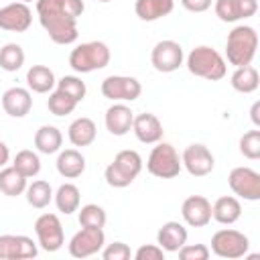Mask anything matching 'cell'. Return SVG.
<instances>
[{"label": "cell", "instance_id": "1", "mask_svg": "<svg viewBox=\"0 0 260 260\" xmlns=\"http://www.w3.org/2000/svg\"><path fill=\"white\" fill-rule=\"evenodd\" d=\"M83 10V0H37L41 26L57 45H71L77 41V18Z\"/></svg>", "mask_w": 260, "mask_h": 260}, {"label": "cell", "instance_id": "2", "mask_svg": "<svg viewBox=\"0 0 260 260\" xmlns=\"http://www.w3.org/2000/svg\"><path fill=\"white\" fill-rule=\"evenodd\" d=\"M258 49V32L250 24H238L232 28L225 41V57L228 63L234 67L250 65L252 59L256 57Z\"/></svg>", "mask_w": 260, "mask_h": 260}, {"label": "cell", "instance_id": "3", "mask_svg": "<svg viewBox=\"0 0 260 260\" xmlns=\"http://www.w3.org/2000/svg\"><path fill=\"white\" fill-rule=\"evenodd\" d=\"M185 65L189 69V73H193L195 77H203L207 81H219L225 77L228 67H225V59L221 57L219 51H215L209 45H199L195 47L187 59Z\"/></svg>", "mask_w": 260, "mask_h": 260}, {"label": "cell", "instance_id": "4", "mask_svg": "<svg viewBox=\"0 0 260 260\" xmlns=\"http://www.w3.org/2000/svg\"><path fill=\"white\" fill-rule=\"evenodd\" d=\"M142 171V156L136 150H120L114 160L106 167L104 171V179L110 187L114 189H124L128 185H132V181L140 175Z\"/></svg>", "mask_w": 260, "mask_h": 260}, {"label": "cell", "instance_id": "5", "mask_svg": "<svg viewBox=\"0 0 260 260\" xmlns=\"http://www.w3.org/2000/svg\"><path fill=\"white\" fill-rule=\"evenodd\" d=\"M110 47L104 41H89L77 45L69 55V65L77 73H91L110 63Z\"/></svg>", "mask_w": 260, "mask_h": 260}, {"label": "cell", "instance_id": "6", "mask_svg": "<svg viewBox=\"0 0 260 260\" xmlns=\"http://www.w3.org/2000/svg\"><path fill=\"white\" fill-rule=\"evenodd\" d=\"M181 169H183L181 156L175 150V146L158 140L146 158V171L158 179H173L181 173Z\"/></svg>", "mask_w": 260, "mask_h": 260}, {"label": "cell", "instance_id": "7", "mask_svg": "<svg viewBox=\"0 0 260 260\" xmlns=\"http://www.w3.org/2000/svg\"><path fill=\"white\" fill-rule=\"evenodd\" d=\"M250 248V240L246 234L238 232V230H217L211 236V252L219 258H228V260H236L248 254Z\"/></svg>", "mask_w": 260, "mask_h": 260}, {"label": "cell", "instance_id": "8", "mask_svg": "<svg viewBox=\"0 0 260 260\" xmlns=\"http://www.w3.org/2000/svg\"><path fill=\"white\" fill-rule=\"evenodd\" d=\"M35 234L39 240V246L45 252H57L65 244V234L61 219L55 213H43L35 221Z\"/></svg>", "mask_w": 260, "mask_h": 260}, {"label": "cell", "instance_id": "9", "mask_svg": "<svg viewBox=\"0 0 260 260\" xmlns=\"http://www.w3.org/2000/svg\"><path fill=\"white\" fill-rule=\"evenodd\" d=\"M185 61V55H183V47L173 41V39H165V41H158L154 47H152V53H150V63L156 71L160 73H173L177 71Z\"/></svg>", "mask_w": 260, "mask_h": 260}, {"label": "cell", "instance_id": "10", "mask_svg": "<svg viewBox=\"0 0 260 260\" xmlns=\"http://www.w3.org/2000/svg\"><path fill=\"white\" fill-rule=\"evenodd\" d=\"M140 93V81L130 75H108L102 81V95L112 102H134Z\"/></svg>", "mask_w": 260, "mask_h": 260}, {"label": "cell", "instance_id": "11", "mask_svg": "<svg viewBox=\"0 0 260 260\" xmlns=\"http://www.w3.org/2000/svg\"><path fill=\"white\" fill-rule=\"evenodd\" d=\"M230 189L234 195L246 199V201H258L260 199V173L250 167H236L230 171L228 177Z\"/></svg>", "mask_w": 260, "mask_h": 260}, {"label": "cell", "instance_id": "12", "mask_svg": "<svg viewBox=\"0 0 260 260\" xmlns=\"http://www.w3.org/2000/svg\"><path fill=\"white\" fill-rule=\"evenodd\" d=\"M104 244H106L104 230H100V228H81L77 234H73L67 248H69V254L73 258H89V256L98 254L104 248Z\"/></svg>", "mask_w": 260, "mask_h": 260}, {"label": "cell", "instance_id": "13", "mask_svg": "<svg viewBox=\"0 0 260 260\" xmlns=\"http://www.w3.org/2000/svg\"><path fill=\"white\" fill-rule=\"evenodd\" d=\"M181 165L187 169L189 175L193 177H205L213 171L215 167V158L211 154V150L205 144H189L183 154H181Z\"/></svg>", "mask_w": 260, "mask_h": 260}, {"label": "cell", "instance_id": "14", "mask_svg": "<svg viewBox=\"0 0 260 260\" xmlns=\"http://www.w3.org/2000/svg\"><path fill=\"white\" fill-rule=\"evenodd\" d=\"M39 254L32 238L22 234H2L0 236V260H18V258H35Z\"/></svg>", "mask_w": 260, "mask_h": 260}, {"label": "cell", "instance_id": "15", "mask_svg": "<svg viewBox=\"0 0 260 260\" xmlns=\"http://www.w3.org/2000/svg\"><path fill=\"white\" fill-rule=\"evenodd\" d=\"M213 10L221 22H238L256 14L258 0H215Z\"/></svg>", "mask_w": 260, "mask_h": 260}, {"label": "cell", "instance_id": "16", "mask_svg": "<svg viewBox=\"0 0 260 260\" xmlns=\"http://www.w3.org/2000/svg\"><path fill=\"white\" fill-rule=\"evenodd\" d=\"M32 22V12L24 2H10L0 8V28L10 32H24Z\"/></svg>", "mask_w": 260, "mask_h": 260}, {"label": "cell", "instance_id": "17", "mask_svg": "<svg viewBox=\"0 0 260 260\" xmlns=\"http://www.w3.org/2000/svg\"><path fill=\"white\" fill-rule=\"evenodd\" d=\"M181 215L191 228H205L211 221V203L203 195H189L181 205Z\"/></svg>", "mask_w": 260, "mask_h": 260}, {"label": "cell", "instance_id": "18", "mask_svg": "<svg viewBox=\"0 0 260 260\" xmlns=\"http://www.w3.org/2000/svg\"><path fill=\"white\" fill-rule=\"evenodd\" d=\"M0 104H2V110H4L8 116H12V118H24V116L30 112V108H32L30 89L18 87V85L8 87V89L2 93Z\"/></svg>", "mask_w": 260, "mask_h": 260}, {"label": "cell", "instance_id": "19", "mask_svg": "<svg viewBox=\"0 0 260 260\" xmlns=\"http://www.w3.org/2000/svg\"><path fill=\"white\" fill-rule=\"evenodd\" d=\"M104 122H106V128H108L110 134H114V136H124V134H128V132L132 130L134 112H132L126 104L116 102V104H112V106L106 110Z\"/></svg>", "mask_w": 260, "mask_h": 260}, {"label": "cell", "instance_id": "20", "mask_svg": "<svg viewBox=\"0 0 260 260\" xmlns=\"http://www.w3.org/2000/svg\"><path fill=\"white\" fill-rule=\"evenodd\" d=\"M132 132L144 144H156L158 140H162V134H165L160 120L154 114H150V112H144V114L134 116Z\"/></svg>", "mask_w": 260, "mask_h": 260}, {"label": "cell", "instance_id": "21", "mask_svg": "<svg viewBox=\"0 0 260 260\" xmlns=\"http://www.w3.org/2000/svg\"><path fill=\"white\" fill-rule=\"evenodd\" d=\"M156 244L165 252H177L183 244H187V230L179 221H167L156 232Z\"/></svg>", "mask_w": 260, "mask_h": 260}, {"label": "cell", "instance_id": "22", "mask_svg": "<svg viewBox=\"0 0 260 260\" xmlns=\"http://www.w3.org/2000/svg\"><path fill=\"white\" fill-rule=\"evenodd\" d=\"M242 215V205L238 201V197L234 195H223L219 199H215V203L211 205V217L221 223V225H232L240 219Z\"/></svg>", "mask_w": 260, "mask_h": 260}, {"label": "cell", "instance_id": "23", "mask_svg": "<svg viewBox=\"0 0 260 260\" xmlns=\"http://www.w3.org/2000/svg\"><path fill=\"white\" fill-rule=\"evenodd\" d=\"M57 173L65 179H75L85 171V156L77 148H65L59 150L57 156Z\"/></svg>", "mask_w": 260, "mask_h": 260}, {"label": "cell", "instance_id": "24", "mask_svg": "<svg viewBox=\"0 0 260 260\" xmlns=\"http://www.w3.org/2000/svg\"><path fill=\"white\" fill-rule=\"evenodd\" d=\"M173 8H175V0H136L134 2V12L144 22H152L162 16H169Z\"/></svg>", "mask_w": 260, "mask_h": 260}, {"label": "cell", "instance_id": "25", "mask_svg": "<svg viewBox=\"0 0 260 260\" xmlns=\"http://www.w3.org/2000/svg\"><path fill=\"white\" fill-rule=\"evenodd\" d=\"M95 134H98L95 122L91 118H85V116L73 120L67 128V136H69V142L73 146H89L95 140Z\"/></svg>", "mask_w": 260, "mask_h": 260}, {"label": "cell", "instance_id": "26", "mask_svg": "<svg viewBox=\"0 0 260 260\" xmlns=\"http://www.w3.org/2000/svg\"><path fill=\"white\" fill-rule=\"evenodd\" d=\"M26 85L35 93H49L57 85V79L53 69H49L47 65H32L26 71Z\"/></svg>", "mask_w": 260, "mask_h": 260}, {"label": "cell", "instance_id": "27", "mask_svg": "<svg viewBox=\"0 0 260 260\" xmlns=\"http://www.w3.org/2000/svg\"><path fill=\"white\" fill-rule=\"evenodd\" d=\"M61 144H63V134H61V130L57 126L45 124V126H41L35 132V146L43 154H55V152H59L61 150Z\"/></svg>", "mask_w": 260, "mask_h": 260}, {"label": "cell", "instance_id": "28", "mask_svg": "<svg viewBox=\"0 0 260 260\" xmlns=\"http://www.w3.org/2000/svg\"><path fill=\"white\" fill-rule=\"evenodd\" d=\"M258 83H260V75H258V69L252 67V65H242V67H236V71L232 73V87L240 93H252L258 89Z\"/></svg>", "mask_w": 260, "mask_h": 260}, {"label": "cell", "instance_id": "29", "mask_svg": "<svg viewBox=\"0 0 260 260\" xmlns=\"http://www.w3.org/2000/svg\"><path fill=\"white\" fill-rule=\"evenodd\" d=\"M26 189V177L18 173L14 167H2L0 171V191L6 197L22 195Z\"/></svg>", "mask_w": 260, "mask_h": 260}, {"label": "cell", "instance_id": "30", "mask_svg": "<svg viewBox=\"0 0 260 260\" xmlns=\"http://www.w3.org/2000/svg\"><path fill=\"white\" fill-rule=\"evenodd\" d=\"M53 199H55L57 209L61 213H65V215H69V213L79 209V189L73 183L59 185V189L53 193Z\"/></svg>", "mask_w": 260, "mask_h": 260}, {"label": "cell", "instance_id": "31", "mask_svg": "<svg viewBox=\"0 0 260 260\" xmlns=\"http://www.w3.org/2000/svg\"><path fill=\"white\" fill-rule=\"evenodd\" d=\"M24 193H26L28 205H32L35 209H43L53 201V187L43 179L32 181L30 185H26Z\"/></svg>", "mask_w": 260, "mask_h": 260}, {"label": "cell", "instance_id": "32", "mask_svg": "<svg viewBox=\"0 0 260 260\" xmlns=\"http://www.w3.org/2000/svg\"><path fill=\"white\" fill-rule=\"evenodd\" d=\"M12 167L18 173H22L26 179H30V177H37L39 175V171H41V158H39V154L35 150L24 148V150L16 152V156L12 160Z\"/></svg>", "mask_w": 260, "mask_h": 260}, {"label": "cell", "instance_id": "33", "mask_svg": "<svg viewBox=\"0 0 260 260\" xmlns=\"http://www.w3.org/2000/svg\"><path fill=\"white\" fill-rule=\"evenodd\" d=\"M24 65V51L16 43H6L0 49V69L4 71H18Z\"/></svg>", "mask_w": 260, "mask_h": 260}, {"label": "cell", "instance_id": "34", "mask_svg": "<svg viewBox=\"0 0 260 260\" xmlns=\"http://www.w3.org/2000/svg\"><path fill=\"white\" fill-rule=\"evenodd\" d=\"M47 108H49V112H51L53 116H67V114H71V112L77 108V102H75L71 95H67L65 91L55 89V91L49 93Z\"/></svg>", "mask_w": 260, "mask_h": 260}, {"label": "cell", "instance_id": "35", "mask_svg": "<svg viewBox=\"0 0 260 260\" xmlns=\"http://www.w3.org/2000/svg\"><path fill=\"white\" fill-rule=\"evenodd\" d=\"M79 225L81 228H104L106 225V219H108V215H106V211H104V207L102 205H98V203H87V205H83L81 209H79Z\"/></svg>", "mask_w": 260, "mask_h": 260}, {"label": "cell", "instance_id": "36", "mask_svg": "<svg viewBox=\"0 0 260 260\" xmlns=\"http://www.w3.org/2000/svg\"><path fill=\"white\" fill-rule=\"evenodd\" d=\"M57 89H61V91H65L67 95H71L77 104L83 102V98H85V93H87L85 83H83L79 77H75V75H65V77H61V79L57 81Z\"/></svg>", "mask_w": 260, "mask_h": 260}, {"label": "cell", "instance_id": "37", "mask_svg": "<svg viewBox=\"0 0 260 260\" xmlns=\"http://www.w3.org/2000/svg\"><path fill=\"white\" fill-rule=\"evenodd\" d=\"M240 152L250 160L260 158V130H250L240 138Z\"/></svg>", "mask_w": 260, "mask_h": 260}, {"label": "cell", "instance_id": "38", "mask_svg": "<svg viewBox=\"0 0 260 260\" xmlns=\"http://www.w3.org/2000/svg\"><path fill=\"white\" fill-rule=\"evenodd\" d=\"M177 252L181 260H207L211 254V250L205 244H183Z\"/></svg>", "mask_w": 260, "mask_h": 260}, {"label": "cell", "instance_id": "39", "mask_svg": "<svg viewBox=\"0 0 260 260\" xmlns=\"http://www.w3.org/2000/svg\"><path fill=\"white\" fill-rule=\"evenodd\" d=\"M102 256H104V260H128L132 256V252L124 242H114V244H108L106 248H102Z\"/></svg>", "mask_w": 260, "mask_h": 260}, {"label": "cell", "instance_id": "40", "mask_svg": "<svg viewBox=\"0 0 260 260\" xmlns=\"http://www.w3.org/2000/svg\"><path fill=\"white\" fill-rule=\"evenodd\" d=\"M136 260H162L165 258V250L158 244H144L134 252Z\"/></svg>", "mask_w": 260, "mask_h": 260}, {"label": "cell", "instance_id": "41", "mask_svg": "<svg viewBox=\"0 0 260 260\" xmlns=\"http://www.w3.org/2000/svg\"><path fill=\"white\" fill-rule=\"evenodd\" d=\"M181 4L189 12H205L207 8H211L213 0H181Z\"/></svg>", "mask_w": 260, "mask_h": 260}, {"label": "cell", "instance_id": "42", "mask_svg": "<svg viewBox=\"0 0 260 260\" xmlns=\"http://www.w3.org/2000/svg\"><path fill=\"white\" fill-rule=\"evenodd\" d=\"M8 158H10V150H8V146H6V144L0 140V169H2V167L8 162Z\"/></svg>", "mask_w": 260, "mask_h": 260}, {"label": "cell", "instance_id": "43", "mask_svg": "<svg viewBox=\"0 0 260 260\" xmlns=\"http://www.w3.org/2000/svg\"><path fill=\"white\" fill-rule=\"evenodd\" d=\"M258 110H260V102H256V104L252 106V112H250V114H252V122H254L256 126H260V118H258Z\"/></svg>", "mask_w": 260, "mask_h": 260}, {"label": "cell", "instance_id": "44", "mask_svg": "<svg viewBox=\"0 0 260 260\" xmlns=\"http://www.w3.org/2000/svg\"><path fill=\"white\" fill-rule=\"evenodd\" d=\"M18 2H24V4H28V2H32V0H18Z\"/></svg>", "mask_w": 260, "mask_h": 260}, {"label": "cell", "instance_id": "45", "mask_svg": "<svg viewBox=\"0 0 260 260\" xmlns=\"http://www.w3.org/2000/svg\"><path fill=\"white\" fill-rule=\"evenodd\" d=\"M98 2H112V0H98Z\"/></svg>", "mask_w": 260, "mask_h": 260}]
</instances>
